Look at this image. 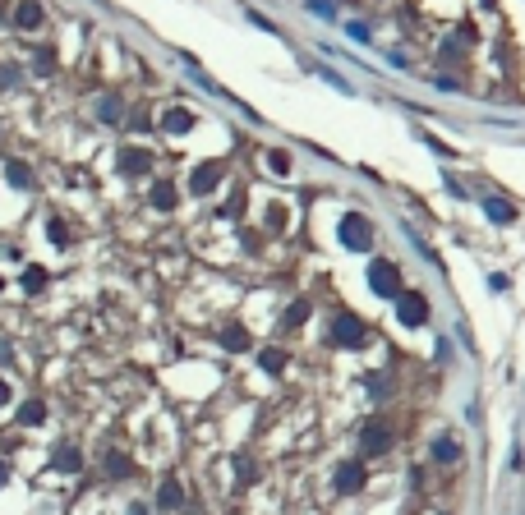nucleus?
<instances>
[{
    "label": "nucleus",
    "instance_id": "1",
    "mask_svg": "<svg viewBox=\"0 0 525 515\" xmlns=\"http://www.w3.org/2000/svg\"><path fill=\"white\" fill-rule=\"evenodd\" d=\"M369 286L378 290V295H387V299H401L405 290H401V276H396V267L392 262H373L369 267Z\"/></svg>",
    "mask_w": 525,
    "mask_h": 515
},
{
    "label": "nucleus",
    "instance_id": "2",
    "mask_svg": "<svg viewBox=\"0 0 525 515\" xmlns=\"http://www.w3.org/2000/svg\"><path fill=\"white\" fill-rule=\"evenodd\" d=\"M369 240H373V230H369V221H364V216H346V221H341V244H346V249L364 253V249H369Z\"/></svg>",
    "mask_w": 525,
    "mask_h": 515
},
{
    "label": "nucleus",
    "instance_id": "3",
    "mask_svg": "<svg viewBox=\"0 0 525 515\" xmlns=\"http://www.w3.org/2000/svg\"><path fill=\"white\" fill-rule=\"evenodd\" d=\"M396 318H401L405 327H419V322L429 318V304H424V295H415V290H405L401 299H396Z\"/></svg>",
    "mask_w": 525,
    "mask_h": 515
},
{
    "label": "nucleus",
    "instance_id": "4",
    "mask_svg": "<svg viewBox=\"0 0 525 515\" xmlns=\"http://www.w3.org/2000/svg\"><path fill=\"white\" fill-rule=\"evenodd\" d=\"M332 341H337V345H364V322L350 318V313H341L337 327H332Z\"/></svg>",
    "mask_w": 525,
    "mask_h": 515
},
{
    "label": "nucleus",
    "instance_id": "5",
    "mask_svg": "<svg viewBox=\"0 0 525 515\" xmlns=\"http://www.w3.org/2000/svg\"><path fill=\"white\" fill-rule=\"evenodd\" d=\"M216 180H221L216 161H203V166L194 170V180H189V189H194V194H212V189H216Z\"/></svg>",
    "mask_w": 525,
    "mask_h": 515
},
{
    "label": "nucleus",
    "instance_id": "6",
    "mask_svg": "<svg viewBox=\"0 0 525 515\" xmlns=\"http://www.w3.org/2000/svg\"><path fill=\"white\" fill-rule=\"evenodd\" d=\"M143 170H148V152H139V148L120 152V175H143Z\"/></svg>",
    "mask_w": 525,
    "mask_h": 515
},
{
    "label": "nucleus",
    "instance_id": "7",
    "mask_svg": "<svg viewBox=\"0 0 525 515\" xmlns=\"http://www.w3.org/2000/svg\"><path fill=\"white\" fill-rule=\"evenodd\" d=\"M359 483H364V465H341V470H337V488H341V492H355Z\"/></svg>",
    "mask_w": 525,
    "mask_h": 515
},
{
    "label": "nucleus",
    "instance_id": "8",
    "mask_svg": "<svg viewBox=\"0 0 525 515\" xmlns=\"http://www.w3.org/2000/svg\"><path fill=\"white\" fill-rule=\"evenodd\" d=\"M14 23H19V28H37V23H42V10H37L32 0H23V5L14 10Z\"/></svg>",
    "mask_w": 525,
    "mask_h": 515
},
{
    "label": "nucleus",
    "instance_id": "9",
    "mask_svg": "<svg viewBox=\"0 0 525 515\" xmlns=\"http://www.w3.org/2000/svg\"><path fill=\"white\" fill-rule=\"evenodd\" d=\"M161 124H166V134H185L189 124H194V115L175 106V111H166V120H161Z\"/></svg>",
    "mask_w": 525,
    "mask_h": 515
},
{
    "label": "nucleus",
    "instance_id": "10",
    "mask_svg": "<svg viewBox=\"0 0 525 515\" xmlns=\"http://www.w3.org/2000/svg\"><path fill=\"white\" fill-rule=\"evenodd\" d=\"M153 207H161V212H166V207H175V184H153Z\"/></svg>",
    "mask_w": 525,
    "mask_h": 515
},
{
    "label": "nucleus",
    "instance_id": "11",
    "mask_svg": "<svg viewBox=\"0 0 525 515\" xmlns=\"http://www.w3.org/2000/svg\"><path fill=\"white\" fill-rule=\"evenodd\" d=\"M484 212H489V216H493V221H498V226H511V221H516V212H511V207H507V203H493V198H489V203H484Z\"/></svg>",
    "mask_w": 525,
    "mask_h": 515
},
{
    "label": "nucleus",
    "instance_id": "12",
    "mask_svg": "<svg viewBox=\"0 0 525 515\" xmlns=\"http://www.w3.org/2000/svg\"><path fill=\"white\" fill-rule=\"evenodd\" d=\"M433 455H438L443 465H451V460H461V446H456L451 437H438V446H433Z\"/></svg>",
    "mask_w": 525,
    "mask_h": 515
},
{
    "label": "nucleus",
    "instance_id": "13",
    "mask_svg": "<svg viewBox=\"0 0 525 515\" xmlns=\"http://www.w3.org/2000/svg\"><path fill=\"white\" fill-rule=\"evenodd\" d=\"M383 446H387V428H378V424H373V428H364V451H383Z\"/></svg>",
    "mask_w": 525,
    "mask_h": 515
},
{
    "label": "nucleus",
    "instance_id": "14",
    "mask_svg": "<svg viewBox=\"0 0 525 515\" xmlns=\"http://www.w3.org/2000/svg\"><path fill=\"white\" fill-rule=\"evenodd\" d=\"M221 345H226V350H245V345H249V336L240 332V327H226V332H221Z\"/></svg>",
    "mask_w": 525,
    "mask_h": 515
},
{
    "label": "nucleus",
    "instance_id": "15",
    "mask_svg": "<svg viewBox=\"0 0 525 515\" xmlns=\"http://www.w3.org/2000/svg\"><path fill=\"white\" fill-rule=\"evenodd\" d=\"M42 414H47V405H42V400H28V405L19 409V419H23V424H42Z\"/></svg>",
    "mask_w": 525,
    "mask_h": 515
},
{
    "label": "nucleus",
    "instance_id": "16",
    "mask_svg": "<svg viewBox=\"0 0 525 515\" xmlns=\"http://www.w3.org/2000/svg\"><path fill=\"white\" fill-rule=\"evenodd\" d=\"M161 506H175V501H180V483H175V479H166V483H161Z\"/></svg>",
    "mask_w": 525,
    "mask_h": 515
},
{
    "label": "nucleus",
    "instance_id": "17",
    "mask_svg": "<svg viewBox=\"0 0 525 515\" xmlns=\"http://www.w3.org/2000/svg\"><path fill=\"white\" fill-rule=\"evenodd\" d=\"M281 364H286L281 350H262V368H267V373H281Z\"/></svg>",
    "mask_w": 525,
    "mask_h": 515
},
{
    "label": "nucleus",
    "instance_id": "18",
    "mask_svg": "<svg viewBox=\"0 0 525 515\" xmlns=\"http://www.w3.org/2000/svg\"><path fill=\"white\" fill-rule=\"evenodd\" d=\"M97 115H102V120H120V102H115V97H102Z\"/></svg>",
    "mask_w": 525,
    "mask_h": 515
},
{
    "label": "nucleus",
    "instance_id": "19",
    "mask_svg": "<svg viewBox=\"0 0 525 515\" xmlns=\"http://www.w3.org/2000/svg\"><path fill=\"white\" fill-rule=\"evenodd\" d=\"M23 286H28V290H42V286H47V272H42V267H28V272H23Z\"/></svg>",
    "mask_w": 525,
    "mask_h": 515
},
{
    "label": "nucleus",
    "instance_id": "20",
    "mask_svg": "<svg viewBox=\"0 0 525 515\" xmlns=\"http://www.w3.org/2000/svg\"><path fill=\"white\" fill-rule=\"evenodd\" d=\"M309 318V304H291V313H286V327H295V322Z\"/></svg>",
    "mask_w": 525,
    "mask_h": 515
},
{
    "label": "nucleus",
    "instance_id": "21",
    "mask_svg": "<svg viewBox=\"0 0 525 515\" xmlns=\"http://www.w3.org/2000/svg\"><path fill=\"white\" fill-rule=\"evenodd\" d=\"M5 170H10V180H14V184H28V166H23V161H10Z\"/></svg>",
    "mask_w": 525,
    "mask_h": 515
},
{
    "label": "nucleus",
    "instance_id": "22",
    "mask_svg": "<svg viewBox=\"0 0 525 515\" xmlns=\"http://www.w3.org/2000/svg\"><path fill=\"white\" fill-rule=\"evenodd\" d=\"M267 166H272V170H286L291 161H286V152H272V157H267Z\"/></svg>",
    "mask_w": 525,
    "mask_h": 515
},
{
    "label": "nucleus",
    "instance_id": "23",
    "mask_svg": "<svg viewBox=\"0 0 525 515\" xmlns=\"http://www.w3.org/2000/svg\"><path fill=\"white\" fill-rule=\"evenodd\" d=\"M5 400H10V387H5V382H0V405H5Z\"/></svg>",
    "mask_w": 525,
    "mask_h": 515
},
{
    "label": "nucleus",
    "instance_id": "24",
    "mask_svg": "<svg viewBox=\"0 0 525 515\" xmlns=\"http://www.w3.org/2000/svg\"><path fill=\"white\" fill-rule=\"evenodd\" d=\"M5 474H10V470H5V465H0V483H5Z\"/></svg>",
    "mask_w": 525,
    "mask_h": 515
}]
</instances>
